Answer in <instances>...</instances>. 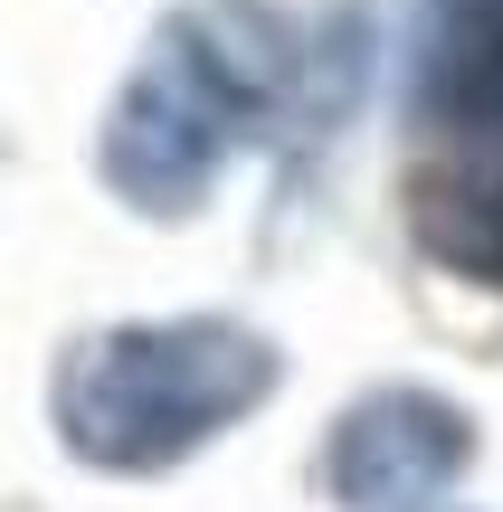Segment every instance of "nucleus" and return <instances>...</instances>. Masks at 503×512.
Masks as SVG:
<instances>
[{
	"label": "nucleus",
	"instance_id": "nucleus-1",
	"mask_svg": "<svg viewBox=\"0 0 503 512\" xmlns=\"http://www.w3.org/2000/svg\"><path fill=\"white\" fill-rule=\"evenodd\" d=\"M314 76H323V48L295 10L181 0L133 57L124 95L105 114V143H95V171L143 219H190L200 190L219 181V162L257 133H276V114H333Z\"/></svg>",
	"mask_w": 503,
	"mask_h": 512
},
{
	"label": "nucleus",
	"instance_id": "nucleus-2",
	"mask_svg": "<svg viewBox=\"0 0 503 512\" xmlns=\"http://www.w3.org/2000/svg\"><path fill=\"white\" fill-rule=\"evenodd\" d=\"M285 380V351L257 323L228 313H181V323H105L76 332L48 370V418L57 446L95 475H171L257 418Z\"/></svg>",
	"mask_w": 503,
	"mask_h": 512
},
{
	"label": "nucleus",
	"instance_id": "nucleus-3",
	"mask_svg": "<svg viewBox=\"0 0 503 512\" xmlns=\"http://www.w3.org/2000/svg\"><path fill=\"white\" fill-rule=\"evenodd\" d=\"M475 465V418L447 389L380 380L333 418L323 446V494L342 512H447V494Z\"/></svg>",
	"mask_w": 503,
	"mask_h": 512
},
{
	"label": "nucleus",
	"instance_id": "nucleus-4",
	"mask_svg": "<svg viewBox=\"0 0 503 512\" xmlns=\"http://www.w3.org/2000/svg\"><path fill=\"white\" fill-rule=\"evenodd\" d=\"M409 238L428 266L466 285H503V143H466L409 171Z\"/></svg>",
	"mask_w": 503,
	"mask_h": 512
},
{
	"label": "nucleus",
	"instance_id": "nucleus-5",
	"mask_svg": "<svg viewBox=\"0 0 503 512\" xmlns=\"http://www.w3.org/2000/svg\"><path fill=\"white\" fill-rule=\"evenodd\" d=\"M418 105L437 124L503 143V0H428L418 19Z\"/></svg>",
	"mask_w": 503,
	"mask_h": 512
}]
</instances>
